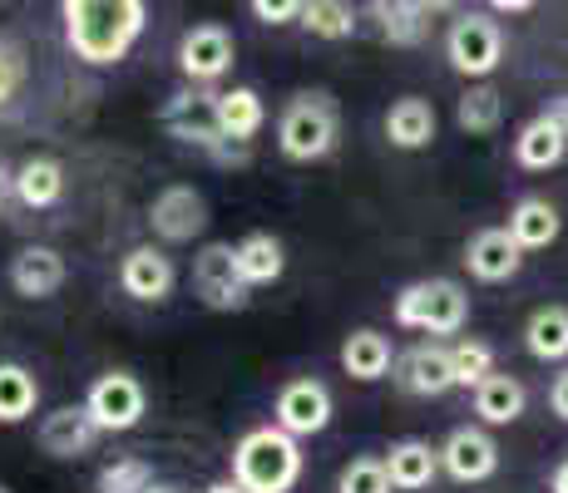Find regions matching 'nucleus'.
<instances>
[{"mask_svg":"<svg viewBox=\"0 0 568 493\" xmlns=\"http://www.w3.org/2000/svg\"><path fill=\"white\" fill-rule=\"evenodd\" d=\"M505 227H509V237H515L524 251H544V247L559 243L564 217H559V207H554L549 197H519V203L509 207Z\"/></svg>","mask_w":568,"mask_h":493,"instance_id":"23","label":"nucleus"},{"mask_svg":"<svg viewBox=\"0 0 568 493\" xmlns=\"http://www.w3.org/2000/svg\"><path fill=\"white\" fill-rule=\"evenodd\" d=\"M163 129L203 153H217L227 144L223 129H217V94H193V90L173 94L169 104H163Z\"/></svg>","mask_w":568,"mask_h":493,"instance_id":"15","label":"nucleus"},{"mask_svg":"<svg viewBox=\"0 0 568 493\" xmlns=\"http://www.w3.org/2000/svg\"><path fill=\"white\" fill-rule=\"evenodd\" d=\"M193 296H199L207 311H217V316H233V311H243L247 306L253 287H247L243 271H237L233 243L199 247V257H193Z\"/></svg>","mask_w":568,"mask_h":493,"instance_id":"7","label":"nucleus"},{"mask_svg":"<svg viewBox=\"0 0 568 493\" xmlns=\"http://www.w3.org/2000/svg\"><path fill=\"white\" fill-rule=\"evenodd\" d=\"M10 197H16V168H6V163H0V207H6Z\"/></svg>","mask_w":568,"mask_h":493,"instance_id":"39","label":"nucleus"},{"mask_svg":"<svg viewBox=\"0 0 568 493\" xmlns=\"http://www.w3.org/2000/svg\"><path fill=\"white\" fill-rule=\"evenodd\" d=\"M203 227H207V197L193 183H169V188L154 193V203H149V233L163 247L193 243V237H203Z\"/></svg>","mask_w":568,"mask_h":493,"instance_id":"9","label":"nucleus"},{"mask_svg":"<svg viewBox=\"0 0 568 493\" xmlns=\"http://www.w3.org/2000/svg\"><path fill=\"white\" fill-rule=\"evenodd\" d=\"M302 30H307L312 40H352L356 35V10L346 6V0H307L302 6Z\"/></svg>","mask_w":568,"mask_h":493,"instance_id":"31","label":"nucleus"},{"mask_svg":"<svg viewBox=\"0 0 568 493\" xmlns=\"http://www.w3.org/2000/svg\"><path fill=\"white\" fill-rule=\"evenodd\" d=\"M149 493H183V489H179V484H154Z\"/></svg>","mask_w":568,"mask_h":493,"instance_id":"43","label":"nucleus"},{"mask_svg":"<svg viewBox=\"0 0 568 493\" xmlns=\"http://www.w3.org/2000/svg\"><path fill=\"white\" fill-rule=\"evenodd\" d=\"M435 129H440L435 104L430 99H420V94H406V99H396V104L386 109V138H390V148H400V153L430 148Z\"/></svg>","mask_w":568,"mask_h":493,"instance_id":"21","label":"nucleus"},{"mask_svg":"<svg viewBox=\"0 0 568 493\" xmlns=\"http://www.w3.org/2000/svg\"><path fill=\"white\" fill-rule=\"evenodd\" d=\"M342 144V109L326 90H302L277 114V153L287 163H322Z\"/></svg>","mask_w":568,"mask_h":493,"instance_id":"3","label":"nucleus"},{"mask_svg":"<svg viewBox=\"0 0 568 493\" xmlns=\"http://www.w3.org/2000/svg\"><path fill=\"white\" fill-rule=\"evenodd\" d=\"M36 440L50 459H84V454H94V444H100V424L90 420L84 404H60V410H50L45 420H40Z\"/></svg>","mask_w":568,"mask_h":493,"instance_id":"18","label":"nucleus"},{"mask_svg":"<svg viewBox=\"0 0 568 493\" xmlns=\"http://www.w3.org/2000/svg\"><path fill=\"white\" fill-rule=\"evenodd\" d=\"M302 469H307L302 440L277 424H257L233 444V479L247 493H292L302 484Z\"/></svg>","mask_w":568,"mask_h":493,"instance_id":"2","label":"nucleus"},{"mask_svg":"<svg viewBox=\"0 0 568 493\" xmlns=\"http://www.w3.org/2000/svg\"><path fill=\"white\" fill-rule=\"evenodd\" d=\"M80 404L90 410V420L100 424V434H129L144 424L149 390H144V380L129 376V370H104V376L90 380Z\"/></svg>","mask_w":568,"mask_h":493,"instance_id":"6","label":"nucleus"},{"mask_svg":"<svg viewBox=\"0 0 568 493\" xmlns=\"http://www.w3.org/2000/svg\"><path fill=\"white\" fill-rule=\"evenodd\" d=\"M469 394H475V414H479L485 430H495V424H515L524 414V404H529V390H524L515 376H499V370L479 380Z\"/></svg>","mask_w":568,"mask_h":493,"instance_id":"26","label":"nucleus"},{"mask_svg":"<svg viewBox=\"0 0 568 493\" xmlns=\"http://www.w3.org/2000/svg\"><path fill=\"white\" fill-rule=\"evenodd\" d=\"M159 479H154V464L139 454H124V459H109L100 469V479H94V489L100 493H149Z\"/></svg>","mask_w":568,"mask_h":493,"instance_id":"32","label":"nucleus"},{"mask_svg":"<svg viewBox=\"0 0 568 493\" xmlns=\"http://www.w3.org/2000/svg\"><path fill=\"white\" fill-rule=\"evenodd\" d=\"M6 277H10V291L26 296V301H50V296L70 281V267H64V257L54 247L30 243V247H20L16 257H10Z\"/></svg>","mask_w":568,"mask_h":493,"instance_id":"17","label":"nucleus"},{"mask_svg":"<svg viewBox=\"0 0 568 493\" xmlns=\"http://www.w3.org/2000/svg\"><path fill=\"white\" fill-rule=\"evenodd\" d=\"M20 80H26V60H20V50L10 40H0V109L16 99Z\"/></svg>","mask_w":568,"mask_h":493,"instance_id":"35","label":"nucleus"},{"mask_svg":"<svg viewBox=\"0 0 568 493\" xmlns=\"http://www.w3.org/2000/svg\"><path fill=\"white\" fill-rule=\"evenodd\" d=\"M233 251H237V271H243L247 287H272L287 271V247L272 233H247L243 243H233Z\"/></svg>","mask_w":568,"mask_h":493,"instance_id":"27","label":"nucleus"},{"mask_svg":"<svg viewBox=\"0 0 568 493\" xmlns=\"http://www.w3.org/2000/svg\"><path fill=\"white\" fill-rule=\"evenodd\" d=\"M445 60L469 84L489 80L499 70V60H505V30H499V20L479 16V10L450 20V30H445Z\"/></svg>","mask_w":568,"mask_h":493,"instance_id":"5","label":"nucleus"},{"mask_svg":"<svg viewBox=\"0 0 568 493\" xmlns=\"http://www.w3.org/2000/svg\"><path fill=\"white\" fill-rule=\"evenodd\" d=\"M302 6L307 0H247V10L262 25H292V20H302Z\"/></svg>","mask_w":568,"mask_h":493,"instance_id":"36","label":"nucleus"},{"mask_svg":"<svg viewBox=\"0 0 568 493\" xmlns=\"http://www.w3.org/2000/svg\"><path fill=\"white\" fill-rule=\"evenodd\" d=\"M465 267L475 281L499 287V281H515L524 267V247L509 237V227H479L465 243Z\"/></svg>","mask_w":568,"mask_h":493,"instance_id":"16","label":"nucleus"},{"mask_svg":"<svg viewBox=\"0 0 568 493\" xmlns=\"http://www.w3.org/2000/svg\"><path fill=\"white\" fill-rule=\"evenodd\" d=\"M64 197V163L50 158V153H36L16 168V203L30 207V213H45Z\"/></svg>","mask_w":568,"mask_h":493,"instance_id":"25","label":"nucleus"},{"mask_svg":"<svg viewBox=\"0 0 568 493\" xmlns=\"http://www.w3.org/2000/svg\"><path fill=\"white\" fill-rule=\"evenodd\" d=\"M60 25H64V50L90 70L129 60L149 25L144 0H60Z\"/></svg>","mask_w":568,"mask_h":493,"instance_id":"1","label":"nucleus"},{"mask_svg":"<svg viewBox=\"0 0 568 493\" xmlns=\"http://www.w3.org/2000/svg\"><path fill=\"white\" fill-rule=\"evenodd\" d=\"M539 0H489V10H499V16H524V10H534Z\"/></svg>","mask_w":568,"mask_h":493,"instance_id":"38","label":"nucleus"},{"mask_svg":"<svg viewBox=\"0 0 568 493\" xmlns=\"http://www.w3.org/2000/svg\"><path fill=\"white\" fill-rule=\"evenodd\" d=\"M549 410L568 424V370H559V376H554V386H549Z\"/></svg>","mask_w":568,"mask_h":493,"instance_id":"37","label":"nucleus"},{"mask_svg":"<svg viewBox=\"0 0 568 493\" xmlns=\"http://www.w3.org/2000/svg\"><path fill=\"white\" fill-rule=\"evenodd\" d=\"M440 469L455 484H485L499 474V444L485 424H460V430L445 434L440 444Z\"/></svg>","mask_w":568,"mask_h":493,"instance_id":"12","label":"nucleus"},{"mask_svg":"<svg viewBox=\"0 0 568 493\" xmlns=\"http://www.w3.org/2000/svg\"><path fill=\"white\" fill-rule=\"evenodd\" d=\"M381 459H386V474H390V484H396V493H420L445 474L440 449H435L430 440H415V434L410 440H396Z\"/></svg>","mask_w":568,"mask_h":493,"instance_id":"19","label":"nucleus"},{"mask_svg":"<svg viewBox=\"0 0 568 493\" xmlns=\"http://www.w3.org/2000/svg\"><path fill=\"white\" fill-rule=\"evenodd\" d=\"M332 414H336V400L332 390L322 386L316 376H297L277 390L272 400V424L287 430L292 440H312V434H326L332 430Z\"/></svg>","mask_w":568,"mask_h":493,"instance_id":"8","label":"nucleus"},{"mask_svg":"<svg viewBox=\"0 0 568 493\" xmlns=\"http://www.w3.org/2000/svg\"><path fill=\"white\" fill-rule=\"evenodd\" d=\"M203 493H247V489L237 484V479H217V484H207Z\"/></svg>","mask_w":568,"mask_h":493,"instance_id":"41","label":"nucleus"},{"mask_svg":"<svg viewBox=\"0 0 568 493\" xmlns=\"http://www.w3.org/2000/svg\"><path fill=\"white\" fill-rule=\"evenodd\" d=\"M342 370L352 380H362V386L386 380L390 370H396V346H390V336H381L376 326H356L342 341Z\"/></svg>","mask_w":568,"mask_h":493,"instance_id":"20","label":"nucleus"},{"mask_svg":"<svg viewBox=\"0 0 568 493\" xmlns=\"http://www.w3.org/2000/svg\"><path fill=\"white\" fill-rule=\"evenodd\" d=\"M564 158H568V104H554L515 134V163L524 173H549Z\"/></svg>","mask_w":568,"mask_h":493,"instance_id":"14","label":"nucleus"},{"mask_svg":"<svg viewBox=\"0 0 568 493\" xmlns=\"http://www.w3.org/2000/svg\"><path fill=\"white\" fill-rule=\"evenodd\" d=\"M267 124V104H262L257 90L247 84H233V90L217 94V129H223L227 144H253Z\"/></svg>","mask_w":568,"mask_h":493,"instance_id":"24","label":"nucleus"},{"mask_svg":"<svg viewBox=\"0 0 568 493\" xmlns=\"http://www.w3.org/2000/svg\"><path fill=\"white\" fill-rule=\"evenodd\" d=\"M524 350L534 360H544V366L568 360V306H539L524 321Z\"/></svg>","mask_w":568,"mask_h":493,"instance_id":"28","label":"nucleus"},{"mask_svg":"<svg viewBox=\"0 0 568 493\" xmlns=\"http://www.w3.org/2000/svg\"><path fill=\"white\" fill-rule=\"evenodd\" d=\"M336 493H396V484H390V474H386V459L381 454L352 459V464L336 474Z\"/></svg>","mask_w":568,"mask_h":493,"instance_id":"33","label":"nucleus"},{"mask_svg":"<svg viewBox=\"0 0 568 493\" xmlns=\"http://www.w3.org/2000/svg\"><path fill=\"white\" fill-rule=\"evenodd\" d=\"M0 493H16V489H10V484H0Z\"/></svg>","mask_w":568,"mask_h":493,"instance_id":"44","label":"nucleus"},{"mask_svg":"<svg viewBox=\"0 0 568 493\" xmlns=\"http://www.w3.org/2000/svg\"><path fill=\"white\" fill-rule=\"evenodd\" d=\"M366 16L376 20V35L386 40V45L410 50L430 35V10H425L420 0H366Z\"/></svg>","mask_w":568,"mask_h":493,"instance_id":"22","label":"nucleus"},{"mask_svg":"<svg viewBox=\"0 0 568 493\" xmlns=\"http://www.w3.org/2000/svg\"><path fill=\"white\" fill-rule=\"evenodd\" d=\"M455 124L465 129L469 138H489L499 134V124H505V94L495 90V84H469L460 94V104H455Z\"/></svg>","mask_w":568,"mask_h":493,"instance_id":"30","label":"nucleus"},{"mask_svg":"<svg viewBox=\"0 0 568 493\" xmlns=\"http://www.w3.org/2000/svg\"><path fill=\"white\" fill-rule=\"evenodd\" d=\"M420 6L430 10V16H445V10H455V6H460V0H420Z\"/></svg>","mask_w":568,"mask_h":493,"instance_id":"42","label":"nucleus"},{"mask_svg":"<svg viewBox=\"0 0 568 493\" xmlns=\"http://www.w3.org/2000/svg\"><path fill=\"white\" fill-rule=\"evenodd\" d=\"M173 287H179V267H173V257L163 247L144 243V247L124 251V261H119V291H124L129 301L159 306L173 296Z\"/></svg>","mask_w":568,"mask_h":493,"instance_id":"13","label":"nucleus"},{"mask_svg":"<svg viewBox=\"0 0 568 493\" xmlns=\"http://www.w3.org/2000/svg\"><path fill=\"white\" fill-rule=\"evenodd\" d=\"M40 410V380L20 360H0V424H26Z\"/></svg>","mask_w":568,"mask_h":493,"instance_id":"29","label":"nucleus"},{"mask_svg":"<svg viewBox=\"0 0 568 493\" xmlns=\"http://www.w3.org/2000/svg\"><path fill=\"white\" fill-rule=\"evenodd\" d=\"M233 60H237V40L227 25L217 20H203V25L183 30L179 40V70L189 84H217L233 74Z\"/></svg>","mask_w":568,"mask_h":493,"instance_id":"10","label":"nucleus"},{"mask_svg":"<svg viewBox=\"0 0 568 493\" xmlns=\"http://www.w3.org/2000/svg\"><path fill=\"white\" fill-rule=\"evenodd\" d=\"M450 356H455V380H460V390H475L485 376H495V350H489L485 341H455L450 346Z\"/></svg>","mask_w":568,"mask_h":493,"instance_id":"34","label":"nucleus"},{"mask_svg":"<svg viewBox=\"0 0 568 493\" xmlns=\"http://www.w3.org/2000/svg\"><path fill=\"white\" fill-rule=\"evenodd\" d=\"M390 316H396L400 331L460 336L469 326V296L460 281H450V277H420V281H410V287H400Z\"/></svg>","mask_w":568,"mask_h":493,"instance_id":"4","label":"nucleus"},{"mask_svg":"<svg viewBox=\"0 0 568 493\" xmlns=\"http://www.w3.org/2000/svg\"><path fill=\"white\" fill-rule=\"evenodd\" d=\"M549 493H568V459L549 474Z\"/></svg>","mask_w":568,"mask_h":493,"instance_id":"40","label":"nucleus"},{"mask_svg":"<svg viewBox=\"0 0 568 493\" xmlns=\"http://www.w3.org/2000/svg\"><path fill=\"white\" fill-rule=\"evenodd\" d=\"M396 386L406 394H415V400H440V394L460 390L450 346L420 341V346H410L406 356H396Z\"/></svg>","mask_w":568,"mask_h":493,"instance_id":"11","label":"nucleus"}]
</instances>
